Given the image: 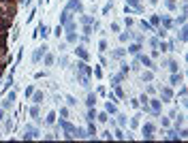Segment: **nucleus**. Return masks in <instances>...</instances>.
<instances>
[{"label": "nucleus", "instance_id": "1", "mask_svg": "<svg viewBox=\"0 0 188 143\" xmlns=\"http://www.w3.org/2000/svg\"><path fill=\"white\" fill-rule=\"evenodd\" d=\"M137 62L143 64V66H148L150 70H156V66H154V62H152V58L145 56V53H137Z\"/></svg>", "mask_w": 188, "mask_h": 143}, {"label": "nucleus", "instance_id": "2", "mask_svg": "<svg viewBox=\"0 0 188 143\" xmlns=\"http://www.w3.org/2000/svg\"><path fill=\"white\" fill-rule=\"evenodd\" d=\"M60 128H62V130H64V133H66V135H73V133H75V128H77V126H73V124H71V122H66V120H64V118H60ZM73 139H75V137H73Z\"/></svg>", "mask_w": 188, "mask_h": 143}, {"label": "nucleus", "instance_id": "3", "mask_svg": "<svg viewBox=\"0 0 188 143\" xmlns=\"http://www.w3.org/2000/svg\"><path fill=\"white\" fill-rule=\"evenodd\" d=\"M160 98H163V103H169L171 98H173V90H171L169 86H165V88H160Z\"/></svg>", "mask_w": 188, "mask_h": 143}, {"label": "nucleus", "instance_id": "4", "mask_svg": "<svg viewBox=\"0 0 188 143\" xmlns=\"http://www.w3.org/2000/svg\"><path fill=\"white\" fill-rule=\"evenodd\" d=\"M66 9H69V11H77V13H84V4H81V0H71V2L66 4Z\"/></svg>", "mask_w": 188, "mask_h": 143}, {"label": "nucleus", "instance_id": "5", "mask_svg": "<svg viewBox=\"0 0 188 143\" xmlns=\"http://www.w3.org/2000/svg\"><path fill=\"white\" fill-rule=\"evenodd\" d=\"M77 73H79V75H92V68L81 60V62H77Z\"/></svg>", "mask_w": 188, "mask_h": 143}, {"label": "nucleus", "instance_id": "6", "mask_svg": "<svg viewBox=\"0 0 188 143\" xmlns=\"http://www.w3.org/2000/svg\"><path fill=\"white\" fill-rule=\"evenodd\" d=\"M81 24H84V26H92L94 30H98V24L94 21L92 15H81Z\"/></svg>", "mask_w": 188, "mask_h": 143}, {"label": "nucleus", "instance_id": "7", "mask_svg": "<svg viewBox=\"0 0 188 143\" xmlns=\"http://www.w3.org/2000/svg\"><path fill=\"white\" fill-rule=\"evenodd\" d=\"M148 107H150V111L154 115L160 113V109H163V105H160V101H148Z\"/></svg>", "mask_w": 188, "mask_h": 143}, {"label": "nucleus", "instance_id": "8", "mask_svg": "<svg viewBox=\"0 0 188 143\" xmlns=\"http://www.w3.org/2000/svg\"><path fill=\"white\" fill-rule=\"evenodd\" d=\"M154 130H156V126L148 122L145 126H143V137H145V139H152V137H154Z\"/></svg>", "mask_w": 188, "mask_h": 143}, {"label": "nucleus", "instance_id": "9", "mask_svg": "<svg viewBox=\"0 0 188 143\" xmlns=\"http://www.w3.org/2000/svg\"><path fill=\"white\" fill-rule=\"evenodd\" d=\"M34 137H38V130L32 128V126H26L24 128V139H34Z\"/></svg>", "mask_w": 188, "mask_h": 143}, {"label": "nucleus", "instance_id": "10", "mask_svg": "<svg viewBox=\"0 0 188 143\" xmlns=\"http://www.w3.org/2000/svg\"><path fill=\"white\" fill-rule=\"evenodd\" d=\"M13 103H15V92L11 90L9 94H7V98H4V101H2V109H9L11 105H13Z\"/></svg>", "mask_w": 188, "mask_h": 143}, {"label": "nucleus", "instance_id": "11", "mask_svg": "<svg viewBox=\"0 0 188 143\" xmlns=\"http://www.w3.org/2000/svg\"><path fill=\"white\" fill-rule=\"evenodd\" d=\"M47 53V45H43V47H38L36 51H34V56H32V62H38V60H41L43 56H45Z\"/></svg>", "mask_w": 188, "mask_h": 143}, {"label": "nucleus", "instance_id": "12", "mask_svg": "<svg viewBox=\"0 0 188 143\" xmlns=\"http://www.w3.org/2000/svg\"><path fill=\"white\" fill-rule=\"evenodd\" d=\"M75 53H77V58L84 60V62H88V60H90V53H88L84 47H77V49H75Z\"/></svg>", "mask_w": 188, "mask_h": 143}, {"label": "nucleus", "instance_id": "13", "mask_svg": "<svg viewBox=\"0 0 188 143\" xmlns=\"http://www.w3.org/2000/svg\"><path fill=\"white\" fill-rule=\"evenodd\" d=\"M69 21H71V11H69V9H64V11H62V15H60V26L69 24Z\"/></svg>", "mask_w": 188, "mask_h": 143}, {"label": "nucleus", "instance_id": "14", "mask_svg": "<svg viewBox=\"0 0 188 143\" xmlns=\"http://www.w3.org/2000/svg\"><path fill=\"white\" fill-rule=\"evenodd\" d=\"M169 81H171V86H180V83H182V75H180V73H171Z\"/></svg>", "mask_w": 188, "mask_h": 143}, {"label": "nucleus", "instance_id": "15", "mask_svg": "<svg viewBox=\"0 0 188 143\" xmlns=\"http://www.w3.org/2000/svg\"><path fill=\"white\" fill-rule=\"evenodd\" d=\"M105 111L111 113V115H115V113H118V107H115V103H113V101H109L107 105H105Z\"/></svg>", "mask_w": 188, "mask_h": 143}, {"label": "nucleus", "instance_id": "16", "mask_svg": "<svg viewBox=\"0 0 188 143\" xmlns=\"http://www.w3.org/2000/svg\"><path fill=\"white\" fill-rule=\"evenodd\" d=\"M128 53H132V56H137V53L141 51V43H135V45H128V49H126Z\"/></svg>", "mask_w": 188, "mask_h": 143}, {"label": "nucleus", "instance_id": "17", "mask_svg": "<svg viewBox=\"0 0 188 143\" xmlns=\"http://www.w3.org/2000/svg\"><path fill=\"white\" fill-rule=\"evenodd\" d=\"M30 115L36 120V122H41V111H38V105H36V103H34V107L30 109Z\"/></svg>", "mask_w": 188, "mask_h": 143}, {"label": "nucleus", "instance_id": "18", "mask_svg": "<svg viewBox=\"0 0 188 143\" xmlns=\"http://www.w3.org/2000/svg\"><path fill=\"white\" fill-rule=\"evenodd\" d=\"M126 4H128V7H132L137 13L141 11V0H126Z\"/></svg>", "mask_w": 188, "mask_h": 143}, {"label": "nucleus", "instance_id": "19", "mask_svg": "<svg viewBox=\"0 0 188 143\" xmlns=\"http://www.w3.org/2000/svg\"><path fill=\"white\" fill-rule=\"evenodd\" d=\"M124 53H126V49H113V51H111V58H113V60H120V58H124Z\"/></svg>", "mask_w": 188, "mask_h": 143}, {"label": "nucleus", "instance_id": "20", "mask_svg": "<svg viewBox=\"0 0 188 143\" xmlns=\"http://www.w3.org/2000/svg\"><path fill=\"white\" fill-rule=\"evenodd\" d=\"M186 26H182V30L178 32V41H182V43H186V38H188V34H186Z\"/></svg>", "mask_w": 188, "mask_h": 143}, {"label": "nucleus", "instance_id": "21", "mask_svg": "<svg viewBox=\"0 0 188 143\" xmlns=\"http://www.w3.org/2000/svg\"><path fill=\"white\" fill-rule=\"evenodd\" d=\"M171 26H173V21H171L169 17H163V19H160V28H165V30H169V28H171Z\"/></svg>", "mask_w": 188, "mask_h": 143}, {"label": "nucleus", "instance_id": "22", "mask_svg": "<svg viewBox=\"0 0 188 143\" xmlns=\"http://www.w3.org/2000/svg\"><path fill=\"white\" fill-rule=\"evenodd\" d=\"M94 103H96V94H94V92H90V94H88V98H86V105H88V107H94Z\"/></svg>", "mask_w": 188, "mask_h": 143}, {"label": "nucleus", "instance_id": "23", "mask_svg": "<svg viewBox=\"0 0 188 143\" xmlns=\"http://www.w3.org/2000/svg\"><path fill=\"white\" fill-rule=\"evenodd\" d=\"M167 66L171 68V73H178V68H180V64H178V62H175V60H169V62H167Z\"/></svg>", "mask_w": 188, "mask_h": 143}, {"label": "nucleus", "instance_id": "24", "mask_svg": "<svg viewBox=\"0 0 188 143\" xmlns=\"http://www.w3.org/2000/svg\"><path fill=\"white\" fill-rule=\"evenodd\" d=\"M165 7H167L169 11H175L178 9V2H175V0H165Z\"/></svg>", "mask_w": 188, "mask_h": 143}, {"label": "nucleus", "instance_id": "25", "mask_svg": "<svg viewBox=\"0 0 188 143\" xmlns=\"http://www.w3.org/2000/svg\"><path fill=\"white\" fill-rule=\"evenodd\" d=\"M54 62H56V56H54V53H45V64L47 66H51Z\"/></svg>", "mask_w": 188, "mask_h": 143}, {"label": "nucleus", "instance_id": "26", "mask_svg": "<svg viewBox=\"0 0 188 143\" xmlns=\"http://www.w3.org/2000/svg\"><path fill=\"white\" fill-rule=\"evenodd\" d=\"M139 26H141V28H143V30H145V32H154V26L150 24V21H141V24H139Z\"/></svg>", "mask_w": 188, "mask_h": 143}, {"label": "nucleus", "instance_id": "27", "mask_svg": "<svg viewBox=\"0 0 188 143\" xmlns=\"http://www.w3.org/2000/svg\"><path fill=\"white\" fill-rule=\"evenodd\" d=\"M94 118H96V111H94V107H88V122H94Z\"/></svg>", "mask_w": 188, "mask_h": 143}, {"label": "nucleus", "instance_id": "28", "mask_svg": "<svg viewBox=\"0 0 188 143\" xmlns=\"http://www.w3.org/2000/svg\"><path fill=\"white\" fill-rule=\"evenodd\" d=\"M54 122H56V113L51 111V113H47V118H45V124H49V126H51Z\"/></svg>", "mask_w": 188, "mask_h": 143}, {"label": "nucleus", "instance_id": "29", "mask_svg": "<svg viewBox=\"0 0 188 143\" xmlns=\"http://www.w3.org/2000/svg\"><path fill=\"white\" fill-rule=\"evenodd\" d=\"M32 101H34L36 105H38V103H43V92H34V94H32Z\"/></svg>", "mask_w": 188, "mask_h": 143}, {"label": "nucleus", "instance_id": "30", "mask_svg": "<svg viewBox=\"0 0 188 143\" xmlns=\"http://www.w3.org/2000/svg\"><path fill=\"white\" fill-rule=\"evenodd\" d=\"M86 133H88V137H92V139L96 137V128H94V124H92V122H90V126H88V130H86Z\"/></svg>", "mask_w": 188, "mask_h": 143}, {"label": "nucleus", "instance_id": "31", "mask_svg": "<svg viewBox=\"0 0 188 143\" xmlns=\"http://www.w3.org/2000/svg\"><path fill=\"white\" fill-rule=\"evenodd\" d=\"M113 90H115V96L124 98V90H122V88H120V83H115V86H113Z\"/></svg>", "mask_w": 188, "mask_h": 143}, {"label": "nucleus", "instance_id": "32", "mask_svg": "<svg viewBox=\"0 0 188 143\" xmlns=\"http://www.w3.org/2000/svg\"><path fill=\"white\" fill-rule=\"evenodd\" d=\"M150 24H152V26H160V15H152V17H150Z\"/></svg>", "mask_w": 188, "mask_h": 143}, {"label": "nucleus", "instance_id": "33", "mask_svg": "<svg viewBox=\"0 0 188 143\" xmlns=\"http://www.w3.org/2000/svg\"><path fill=\"white\" fill-rule=\"evenodd\" d=\"M111 9H113V2H111V0H109V2L105 4V7H103V15H107V13H109V11H111Z\"/></svg>", "mask_w": 188, "mask_h": 143}, {"label": "nucleus", "instance_id": "34", "mask_svg": "<svg viewBox=\"0 0 188 143\" xmlns=\"http://www.w3.org/2000/svg\"><path fill=\"white\" fill-rule=\"evenodd\" d=\"M66 41H69V43H75V41H77V34H75V32H66Z\"/></svg>", "mask_w": 188, "mask_h": 143}, {"label": "nucleus", "instance_id": "35", "mask_svg": "<svg viewBox=\"0 0 188 143\" xmlns=\"http://www.w3.org/2000/svg\"><path fill=\"white\" fill-rule=\"evenodd\" d=\"M180 24H182V26H184V24H186V13H182V15H180V17H178V19H175V26H180Z\"/></svg>", "mask_w": 188, "mask_h": 143}, {"label": "nucleus", "instance_id": "36", "mask_svg": "<svg viewBox=\"0 0 188 143\" xmlns=\"http://www.w3.org/2000/svg\"><path fill=\"white\" fill-rule=\"evenodd\" d=\"M92 73H94V77H98V79H101V77H103V68H101V66H94Z\"/></svg>", "mask_w": 188, "mask_h": 143}, {"label": "nucleus", "instance_id": "37", "mask_svg": "<svg viewBox=\"0 0 188 143\" xmlns=\"http://www.w3.org/2000/svg\"><path fill=\"white\" fill-rule=\"evenodd\" d=\"M154 79V73L152 70H145V73H143V81H152Z\"/></svg>", "mask_w": 188, "mask_h": 143}, {"label": "nucleus", "instance_id": "38", "mask_svg": "<svg viewBox=\"0 0 188 143\" xmlns=\"http://www.w3.org/2000/svg\"><path fill=\"white\" fill-rule=\"evenodd\" d=\"M96 118L101 120V122H107V120H109V113H107V111H103V113H96Z\"/></svg>", "mask_w": 188, "mask_h": 143}, {"label": "nucleus", "instance_id": "39", "mask_svg": "<svg viewBox=\"0 0 188 143\" xmlns=\"http://www.w3.org/2000/svg\"><path fill=\"white\" fill-rule=\"evenodd\" d=\"M7 47V34H0V49Z\"/></svg>", "mask_w": 188, "mask_h": 143}, {"label": "nucleus", "instance_id": "40", "mask_svg": "<svg viewBox=\"0 0 188 143\" xmlns=\"http://www.w3.org/2000/svg\"><path fill=\"white\" fill-rule=\"evenodd\" d=\"M66 103H69L71 107H75V105H77V98H75V96H66Z\"/></svg>", "mask_w": 188, "mask_h": 143}, {"label": "nucleus", "instance_id": "41", "mask_svg": "<svg viewBox=\"0 0 188 143\" xmlns=\"http://www.w3.org/2000/svg\"><path fill=\"white\" fill-rule=\"evenodd\" d=\"M98 49H101V51H107V41H105V38L98 43Z\"/></svg>", "mask_w": 188, "mask_h": 143}, {"label": "nucleus", "instance_id": "42", "mask_svg": "<svg viewBox=\"0 0 188 143\" xmlns=\"http://www.w3.org/2000/svg\"><path fill=\"white\" fill-rule=\"evenodd\" d=\"M128 36H130V32H122V34H120V41L126 43V41H128Z\"/></svg>", "mask_w": 188, "mask_h": 143}, {"label": "nucleus", "instance_id": "43", "mask_svg": "<svg viewBox=\"0 0 188 143\" xmlns=\"http://www.w3.org/2000/svg\"><path fill=\"white\" fill-rule=\"evenodd\" d=\"M156 49H163V51H169V45H167V43H160L158 41V47Z\"/></svg>", "mask_w": 188, "mask_h": 143}, {"label": "nucleus", "instance_id": "44", "mask_svg": "<svg viewBox=\"0 0 188 143\" xmlns=\"http://www.w3.org/2000/svg\"><path fill=\"white\" fill-rule=\"evenodd\" d=\"M92 34V26H84V36H90Z\"/></svg>", "mask_w": 188, "mask_h": 143}, {"label": "nucleus", "instance_id": "45", "mask_svg": "<svg viewBox=\"0 0 188 143\" xmlns=\"http://www.w3.org/2000/svg\"><path fill=\"white\" fill-rule=\"evenodd\" d=\"M62 32H64V28H62V26H58V28H56V30H54V34H56V36L60 38V34H62Z\"/></svg>", "mask_w": 188, "mask_h": 143}, {"label": "nucleus", "instance_id": "46", "mask_svg": "<svg viewBox=\"0 0 188 143\" xmlns=\"http://www.w3.org/2000/svg\"><path fill=\"white\" fill-rule=\"evenodd\" d=\"M118 124L120 126H126V118H124V115H118Z\"/></svg>", "mask_w": 188, "mask_h": 143}, {"label": "nucleus", "instance_id": "47", "mask_svg": "<svg viewBox=\"0 0 188 143\" xmlns=\"http://www.w3.org/2000/svg\"><path fill=\"white\" fill-rule=\"evenodd\" d=\"M32 94H34V88L28 86V88H26V96H32Z\"/></svg>", "mask_w": 188, "mask_h": 143}, {"label": "nucleus", "instance_id": "48", "mask_svg": "<svg viewBox=\"0 0 188 143\" xmlns=\"http://www.w3.org/2000/svg\"><path fill=\"white\" fill-rule=\"evenodd\" d=\"M113 137H115V139H124V135H122V130H115V133H113Z\"/></svg>", "mask_w": 188, "mask_h": 143}, {"label": "nucleus", "instance_id": "49", "mask_svg": "<svg viewBox=\"0 0 188 143\" xmlns=\"http://www.w3.org/2000/svg\"><path fill=\"white\" fill-rule=\"evenodd\" d=\"M130 126H132V128H137V126H139V120L132 118V120H130Z\"/></svg>", "mask_w": 188, "mask_h": 143}, {"label": "nucleus", "instance_id": "50", "mask_svg": "<svg viewBox=\"0 0 188 143\" xmlns=\"http://www.w3.org/2000/svg\"><path fill=\"white\" fill-rule=\"evenodd\" d=\"M60 115H62V118H69V109H60Z\"/></svg>", "mask_w": 188, "mask_h": 143}, {"label": "nucleus", "instance_id": "51", "mask_svg": "<svg viewBox=\"0 0 188 143\" xmlns=\"http://www.w3.org/2000/svg\"><path fill=\"white\" fill-rule=\"evenodd\" d=\"M175 124H178V128H180V126L184 124V115H180V118H178V122H175Z\"/></svg>", "mask_w": 188, "mask_h": 143}, {"label": "nucleus", "instance_id": "52", "mask_svg": "<svg viewBox=\"0 0 188 143\" xmlns=\"http://www.w3.org/2000/svg\"><path fill=\"white\" fill-rule=\"evenodd\" d=\"M111 30L113 32H120V24H111Z\"/></svg>", "mask_w": 188, "mask_h": 143}, {"label": "nucleus", "instance_id": "53", "mask_svg": "<svg viewBox=\"0 0 188 143\" xmlns=\"http://www.w3.org/2000/svg\"><path fill=\"white\" fill-rule=\"evenodd\" d=\"M0 120H4V109H0Z\"/></svg>", "mask_w": 188, "mask_h": 143}, {"label": "nucleus", "instance_id": "54", "mask_svg": "<svg viewBox=\"0 0 188 143\" xmlns=\"http://www.w3.org/2000/svg\"><path fill=\"white\" fill-rule=\"evenodd\" d=\"M0 2H7V4H13V0H0Z\"/></svg>", "mask_w": 188, "mask_h": 143}, {"label": "nucleus", "instance_id": "55", "mask_svg": "<svg viewBox=\"0 0 188 143\" xmlns=\"http://www.w3.org/2000/svg\"><path fill=\"white\" fill-rule=\"evenodd\" d=\"M19 2H21V4H30V0H19Z\"/></svg>", "mask_w": 188, "mask_h": 143}, {"label": "nucleus", "instance_id": "56", "mask_svg": "<svg viewBox=\"0 0 188 143\" xmlns=\"http://www.w3.org/2000/svg\"><path fill=\"white\" fill-rule=\"evenodd\" d=\"M156 2H158V0H150V4H156Z\"/></svg>", "mask_w": 188, "mask_h": 143}, {"label": "nucleus", "instance_id": "57", "mask_svg": "<svg viewBox=\"0 0 188 143\" xmlns=\"http://www.w3.org/2000/svg\"><path fill=\"white\" fill-rule=\"evenodd\" d=\"M92 2H94V0H92Z\"/></svg>", "mask_w": 188, "mask_h": 143}]
</instances>
